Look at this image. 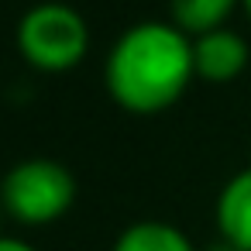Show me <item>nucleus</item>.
I'll return each instance as SVG.
<instances>
[{
	"label": "nucleus",
	"instance_id": "nucleus-6",
	"mask_svg": "<svg viewBox=\"0 0 251 251\" xmlns=\"http://www.w3.org/2000/svg\"><path fill=\"white\" fill-rule=\"evenodd\" d=\"M114 251H196V248L179 227L162 220H141L117 237Z\"/></svg>",
	"mask_w": 251,
	"mask_h": 251
},
{
	"label": "nucleus",
	"instance_id": "nucleus-10",
	"mask_svg": "<svg viewBox=\"0 0 251 251\" xmlns=\"http://www.w3.org/2000/svg\"><path fill=\"white\" fill-rule=\"evenodd\" d=\"M244 11H248V14H251V0H244Z\"/></svg>",
	"mask_w": 251,
	"mask_h": 251
},
{
	"label": "nucleus",
	"instance_id": "nucleus-9",
	"mask_svg": "<svg viewBox=\"0 0 251 251\" xmlns=\"http://www.w3.org/2000/svg\"><path fill=\"white\" fill-rule=\"evenodd\" d=\"M203 251H244V248H237L234 241H227V237H220V241H213V244H206Z\"/></svg>",
	"mask_w": 251,
	"mask_h": 251
},
{
	"label": "nucleus",
	"instance_id": "nucleus-5",
	"mask_svg": "<svg viewBox=\"0 0 251 251\" xmlns=\"http://www.w3.org/2000/svg\"><path fill=\"white\" fill-rule=\"evenodd\" d=\"M217 224L227 241L251 251V169L237 172L217 200Z\"/></svg>",
	"mask_w": 251,
	"mask_h": 251
},
{
	"label": "nucleus",
	"instance_id": "nucleus-1",
	"mask_svg": "<svg viewBox=\"0 0 251 251\" xmlns=\"http://www.w3.org/2000/svg\"><path fill=\"white\" fill-rule=\"evenodd\" d=\"M193 76V45L186 31L141 21L127 28L107 55V86L114 100L134 114H155L169 107Z\"/></svg>",
	"mask_w": 251,
	"mask_h": 251
},
{
	"label": "nucleus",
	"instance_id": "nucleus-4",
	"mask_svg": "<svg viewBox=\"0 0 251 251\" xmlns=\"http://www.w3.org/2000/svg\"><path fill=\"white\" fill-rule=\"evenodd\" d=\"M248 62V42L230 28L203 31L193 42V73H200L210 83L234 79Z\"/></svg>",
	"mask_w": 251,
	"mask_h": 251
},
{
	"label": "nucleus",
	"instance_id": "nucleus-2",
	"mask_svg": "<svg viewBox=\"0 0 251 251\" xmlns=\"http://www.w3.org/2000/svg\"><path fill=\"white\" fill-rule=\"evenodd\" d=\"M76 200L73 172L55 158L18 162L0 182V206L21 224L59 220Z\"/></svg>",
	"mask_w": 251,
	"mask_h": 251
},
{
	"label": "nucleus",
	"instance_id": "nucleus-7",
	"mask_svg": "<svg viewBox=\"0 0 251 251\" xmlns=\"http://www.w3.org/2000/svg\"><path fill=\"white\" fill-rule=\"evenodd\" d=\"M172 18L179 25V31H213L220 28V21L230 14L234 0H169Z\"/></svg>",
	"mask_w": 251,
	"mask_h": 251
},
{
	"label": "nucleus",
	"instance_id": "nucleus-11",
	"mask_svg": "<svg viewBox=\"0 0 251 251\" xmlns=\"http://www.w3.org/2000/svg\"><path fill=\"white\" fill-rule=\"evenodd\" d=\"M0 210H4V206H0Z\"/></svg>",
	"mask_w": 251,
	"mask_h": 251
},
{
	"label": "nucleus",
	"instance_id": "nucleus-8",
	"mask_svg": "<svg viewBox=\"0 0 251 251\" xmlns=\"http://www.w3.org/2000/svg\"><path fill=\"white\" fill-rule=\"evenodd\" d=\"M0 251H35V248L18 241V237H0Z\"/></svg>",
	"mask_w": 251,
	"mask_h": 251
},
{
	"label": "nucleus",
	"instance_id": "nucleus-3",
	"mask_svg": "<svg viewBox=\"0 0 251 251\" xmlns=\"http://www.w3.org/2000/svg\"><path fill=\"white\" fill-rule=\"evenodd\" d=\"M90 45V28L79 11L66 4H38L31 7L21 25H18V49L21 55L49 73L69 69L86 55Z\"/></svg>",
	"mask_w": 251,
	"mask_h": 251
}]
</instances>
